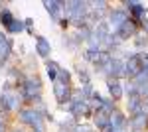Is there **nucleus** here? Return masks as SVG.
<instances>
[{
    "instance_id": "1",
    "label": "nucleus",
    "mask_w": 148,
    "mask_h": 132,
    "mask_svg": "<svg viewBox=\"0 0 148 132\" xmlns=\"http://www.w3.org/2000/svg\"><path fill=\"white\" fill-rule=\"evenodd\" d=\"M38 49H40V53H42V55L49 53V45H47V42L44 40V38H38Z\"/></svg>"
},
{
    "instance_id": "4",
    "label": "nucleus",
    "mask_w": 148,
    "mask_h": 132,
    "mask_svg": "<svg viewBox=\"0 0 148 132\" xmlns=\"http://www.w3.org/2000/svg\"><path fill=\"white\" fill-rule=\"evenodd\" d=\"M111 91H113V95H116V97H119V95H121V89H119V83H113V85H111Z\"/></svg>"
},
{
    "instance_id": "2",
    "label": "nucleus",
    "mask_w": 148,
    "mask_h": 132,
    "mask_svg": "<svg viewBox=\"0 0 148 132\" xmlns=\"http://www.w3.org/2000/svg\"><path fill=\"white\" fill-rule=\"evenodd\" d=\"M6 51H8V42H6V40L0 36V53L6 55Z\"/></svg>"
},
{
    "instance_id": "3",
    "label": "nucleus",
    "mask_w": 148,
    "mask_h": 132,
    "mask_svg": "<svg viewBox=\"0 0 148 132\" xmlns=\"http://www.w3.org/2000/svg\"><path fill=\"white\" fill-rule=\"evenodd\" d=\"M47 69H49V77L56 79V77H57V67H56V65H49Z\"/></svg>"
}]
</instances>
